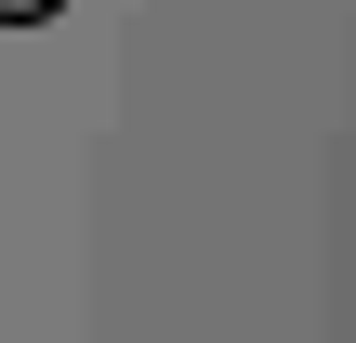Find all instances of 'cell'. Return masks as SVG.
I'll return each mask as SVG.
<instances>
[{"instance_id":"cell-1","label":"cell","mask_w":356,"mask_h":343,"mask_svg":"<svg viewBox=\"0 0 356 343\" xmlns=\"http://www.w3.org/2000/svg\"><path fill=\"white\" fill-rule=\"evenodd\" d=\"M53 13H66V0H0V26H53Z\"/></svg>"}]
</instances>
